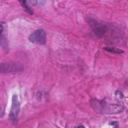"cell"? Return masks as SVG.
Returning a JSON list of instances; mask_svg holds the SVG:
<instances>
[{
  "label": "cell",
  "mask_w": 128,
  "mask_h": 128,
  "mask_svg": "<svg viewBox=\"0 0 128 128\" xmlns=\"http://www.w3.org/2000/svg\"><path fill=\"white\" fill-rule=\"evenodd\" d=\"M91 106L102 113H119L123 110V106L118 103H108L104 100H92Z\"/></svg>",
  "instance_id": "obj_1"
},
{
  "label": "cell",
  "mask_w": 128,
  "mask_h": 128,
  "mask_svg": "<svg viewBox=\"0 0 128 128\" xmlns=\"http://www.w3.org/2000/svg\"><path fill=\"white\" fill-rule=\"evenodd\" d=\"M88 23H89L92 31L94 32V34L98 37H103L109 31V26L107 24L101 23V22H99L97 20H94L92 18L88 19Z\"/></svg>",
  "instance_id": "obj_2"
},
{
  "label": "cell",
  "mask_w": 128,
  "mask_h": 128,
  "mask_svg": "<svg viewBox=\"0 0 128 128\" xmlns=\"http://www.w3.org/2000/svg\"><path fill=\"white\" fill-rule=\"evenodd\" d=\"M29 40L32 43H36V44H45L46 42V33L43 29H38L35 30L34 32H32V34H30L29 36Z\"/></svg>",
  "instance_id": "obj_3"
},
{
  "label": "cell",
  "mask_w": 128,
  "mask_h": 128,
  "mask_svg": "<svg viewBox=\"0 0 128 128\" xmlns=\"http://www.w3.org/2000/svg\"><path fill=\"white\" fill-rule=\"evenodd\" d=\"M23 67L18 63H2L1 72L2 73H16L22 71Z\"/></svg>",
  "instance_id": "obj_4"
},
{
  "label": "cell",
  "mask_w": 128,
  "mask_h": 128,
  "mask_svg": "<svg viewBox=\"0 0 128 128\" xmlns=\"http://www.w3.org/2000/svg\"><path fill=\"white\" fill-rule=\"evenodd\" d=\"M19 111H20V104L18 101V97L16 95H14L12 97V106H11V110H10V119L13 122L17 121Z\"/></svg>",
  "instance_id": "obj_5"
},
{
  "label": "cell",
  "mask_w": 128,
  "mask_h": 128,
  "mask_svg": "<svg viewBox=\"0 0 128 128\" xmlns=\"http://www.w3.org/2000/svg\"><path fill=\"white\" fill-rule=\"evenodd\" d=\"M106 51H109V52H112V53H117V54H122L123 53V50L120 49V48H115V47H105L104 48Z\"/></svg>",
  "instance_id": "obj_6"
},
{
  "label": "cell",
  "mask_w": 128,
  "mask_h": 128,
  "mask_svg": "<svg viewBox=\"0 0 128 128\" xmlns=\"http://www.w3.org/2000/svg\"><path fill=\"white\" fill-rule=\"evenodd\" d=\"M20 3H21V4L23 5V7L25 8V10H26V11H27L28 13H30V14H32V13H33V11H32V10L30 9V7H29V6L27 5V2H25V1H24V2H23V1H21Z\"/></svg>",
  "instance_id": "obj_7"
},
{
  "label": "cell",
  "mask_w": 128,
  "mask_h": 128,
  "mask_svg": "<svg viewBox=\"0 0 128 128\" xmlns=\"http://www.w3.org/2000/svg\"><path fill=\"white\" fill-rule=\"evenodd\" d=\"M76 128H84V126H77Z\"/></svg>",
  "instance_id": "obj_8"
}]
</instances>
